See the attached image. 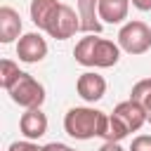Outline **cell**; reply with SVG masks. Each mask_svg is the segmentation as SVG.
Instances as JSON below:
<instances>
[{
    "instance_id": "cell-1",
    "label": "cell",
    "mask_w": 151,
    "mask_h": 151,
    "mask_svg": "<svg viewBox=\"0 0 151 151\" xmlns=\"http://www.w3.org/2000/svg\"><path fill=\"white\" fill-rule=\"evenodd\" d=\"M73 57L80 66H94V68H111L120 59V47L104 38H80V42L73 50Z\"/></svg>"
},
{
    "instance_id": "cell-2",
    "label": "cell",
    "mask_w": 151,
    "mask_h": 151,
    "mask_svg": "<svg viewBox=\"0 0 151 151\" xmlns=\"http://www.w3.org/2000/svg\"><path fill=\"white\" fill-rule=\"evenodd\" d=\"M64 130L73 139H92L104 137L109 130V116L87 106H76L64 118Z\"/></svg>"
},
{
    "instance_id": "cell-3",
    "label": "cell",
    "mask_w": 151,
    "mask_h": 151,
    "mask_svg": "<svg viewBox=\"0 0 151 151\" xmlns=\"http://www.w3.org/2000/svg\"><path fill=\"white\" fill-rule=\"evenodd\" d=\"M144 123H146V111L137 101H132V99L120 101L113 109V113L109 116V130H106L104 139L106 142H120L130 132H137Z\"/></svg>"
},
{
    "instance_id": "cell-4",
    "label": "cell",
    "mask_w": 151,
    "mask_h": 151,
    "mask_svg": "<svg viewBox=\"0 0 151 151\" xmlns=\"http://www.w3.org/2000/svg\"><path fill=\"white\" fill-rule=\"evenodd\" d=\"M118 47L127 54H144L151 47V28L144 21H130L118 31Z\"/></svg>"
},
{
    "instance_id": "cell-5",
    "label": "cell",
    "mask_w": 151,
    "mask_h": 151,
    "mask_svg": "<svg viewBox=\"0 0 151 151\" xmlns=\"http://www.w3.org/2000/svg\"><path fill=\"white\" fill-rule=\"evenodd\" d=\"M9 97H12L14 104H19L24 109H40V104L45 101V87L33 76L21 73V78L9 90Z\"/></svg>"
},
{
    "instance_id": "cell-6",
    "label": "cell",
    "mask_w": 151,
    "mask_h": 151,
    "mask_svg": "<svg viewBox=\"0 0 151 151\" xmlns=\"http://www.w3.org/2000/svg\"><path fill=\"white\" fill-rule=\"evenodd\" d=\"M76 31H80V17L76 14V9H73V7L61 5V7H59V12H57V14H54V19H52V24H50L47 33H50L54 40H66V38L76 35Z\"/></svg>"
},
{
    "instance_id": "cell-7",
    "label": "cell",
    "mask_w": 151,
    "mask_h": 151,
    "mask_svg": "<svg viewBox=\"0 0 151 151\" xmlns=\"http://www.w3.org/2000/svg\"><path fill=\"white\" fill-rule=\"evenodd\" d=\"M47 54V42L40 33H26L17 42V57L26 64H38Z\"/></svg>"
},
{
    "instance_id": "cell-8",
    "label": "cell",
    "mask_w": 151,
    "mask_h": 151,
    "mask_svg": "<svg viewBox=\"0 0 151 151\" xmlns=\"http://www.w3.org/2000/svg\"><path fill=\"white\" fill-rule=\"evenodd\" d=\"M76 90H78V94H80L85 101H99V99L104 97V92H106V80H104L99 73L87 71V73H83V76L78 78Z\"/></svg>"
},
{
    "instance_id": "cell-9",
    "label": "cell",
    "mask_w": 151,
    "mask_h": 151,
    "mask_svg": "<svg viewBox=\"0 0 151 151\" xmlns=\"http://www.w3.org/2000/svg\"><path fill=\"white\" fill-rule=\"evenodd\" d=\"M19 127H21V132H24V137L28 142L31 139H40L47 132V116L40 109H26V113L19 120Z\"/></svg>"
},
{
    "instance_id": "cell-10",
    "label": "cell",
    "mask_w": 151,
    "mask_h": 151,
    "mask_svg": "<svg viewBox=\"0 0 151 151\" xmlns=\"http://www.w3.org/2000/svg\"><path fill=\"white\" fill-rule=\"evenodd\" d=\"M78 17H80V31L83 33H101L99 21V0H78Z\"/></svg>"
},
{
    "instance_id": "cell-11",
    "label": "cell",
    "mask_w": 151,
    "mask_h": 151,
    "mask_svg": "<svg viewBox=\"0 0 151 151\" xmlns=\"http://www.w3.org/2000/svg\"><path fill=\"white\" fill-rule=\"evenodd\" d=\"M59 7H61V2H57V0H31V19H33V24L38 28L47 31L52 19H54V14L59 12Z\"/></svg>"
},
{
    "instance_id": "cell-12",
    "label": "cell",
    "mask_w": 151,
    "mask_h": 151,
    "mask_svg": "<svg viewBox=\"0 0 151 151\" xmlns=\"http://www.w3.org/2000/svg\"><path fill=\"white\" fill-rule=\"evenodd\" d=\"M21 33V19L12 7H0V42H12Z\"/></svg>"
},
{
    "instance_id": "cell-13",
    "label": "cell",
    "mask_w": 151,
    "mask_h": 151,
    "mask_svg": "<svg viewBox=\"0 0 151 151\" xmlns=\"http://www.w3.org/2000/svg\"><path fill=\"white\" fill-rule=\"evenodd\" d=\"M130 0H99V19L106 24H120L127 17Z\"/></svg>"
},
{
    "instance_id": "cell-14",
    "label": "cell",
    "mask_w": 151,
    "mask_h": 151,
    "mask_svg": "<svg viewBox=\"0 0 151 151\" xmlns=\"http://www.w3.org/2000/svg\"><path fill=\"white\" fill-rule=\"evenodd\" d=\"M130 99L137 101L146 113H151V78H144V80L134 83V87L130 92Z\"/></svg>"
},
{
    "instance_id": "cell-15",
    "label": "cell",
    "mask_w": 151,
    "mask_h": 151,
    "mask_svg": "<svg viewBox=\"0 0 151 151\" xmlns=\"http://www.w3.org/2000/svg\"><path fill=\"white\" fill-rule=\"evenodd\" d=\"M21 78V71L14 61L9 59H0V87H5L7 92L14 87V83Z\"/></svg>"
},
{
    "instance_id": "cell-16",
    "label": "cell",
    "mask_w": 151,
    "mask_h": 151,
    "mask_svg": "<svg viewBox=\"0 0 151 151\" xmlns=\"http://www.w3.org/2000/svg\"><path fill=\"white\" fill-rule=\"evenodd\" d=\"M130 151H151V137H149V134H139V137H134Z\"/></svg>"
},
{
    "instance_id": "cell-17",
    "label": "cell",
    "mask_w": 151,
    "mask_h": 151,
    "mask_svg": "<svg viewBox=\"0 0 151 151\" xmlns=\"http://www.w3.org/2000/svg\"><path fill=\"white\" fill-rule=\"evenodd\" d=\"M7 151H42V149H38V144L33 142H12Z\"/></svg>"
},
{
    "instance_id": "cell-18",
    "label": "cell",
    "mask_w": 151,
    "mask_h": 151,
    "mask_svg": "<svg viewBox=\"0 0 151 151\" xmlns=\"http://www.w3.org/2000/svg\"><path fill=\"white\" fill-rule=\"evenodd\" d=\"M42 151H71L66 144H59V142H52V144H45Z\"/></svg>"
},
{
    "instance_id": "cell-19",
    "label": "cell",
    "mask_w": 151,
    "mask_h": 151,
    "mask_svg": "<svg viewBox=\"0 0 151 151\" xmlns=\"http://www.w3.org/2000/svg\"><path fill=\"white\" fill-rule=\"evenodd\" d=\"M99 151H125L118 142H104V146L99 149Z\"/></svg>"
},
{
    "instance_id": "cell-20",
    "label": "cell",
    "mask_w": 151,
    "mask_h": 151,
    "mask_svg": "<svg viewBox=\"0 0 151 151\" xmlns=\"http://www.w3.org/2000/svg\"><path fill=\"white\" fill-rule=\"evenodd\" d=\"M132 5L142 12H151V0H132Z\"/></svg>"
},
{
    "instance_id": "cell-21",
    "label": "cell",
    "mask_w": 151,
    "mask_h": 151,
    "mask_svg": "<svg viewBox=\"0 0 151 151\" xmlns=\"http://www.w3.org/2000/svg\"><path fill=\"white\" fill-rule=\"evenodd\" d=\"M146 120H149V123H151V113H146Z\"/></svg>"
},
{
    "instance_id": "cell-22",
    "label": "cell",
    "mask_w": 151,
    "mask_h": 151,
    "mask_svg": "<svg viewBox=\"0 0 151 151\" xmlns=\"http://www.w3.org/2000/svg\"><path fill=\"white\" fill-rule=\"evenodd\" d=\"M71 151H73V149H71Z\"/></svg>"
}]
</instances>
